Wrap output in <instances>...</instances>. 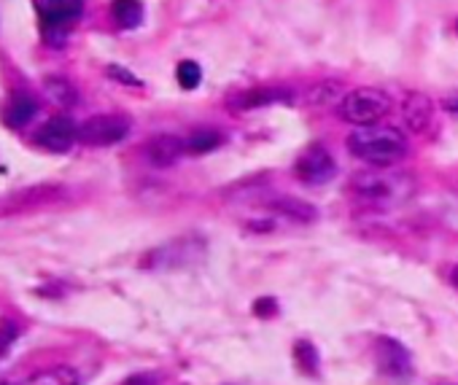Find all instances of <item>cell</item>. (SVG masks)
Listing matches in <instances>:
<instances>
[{
  "label": "cell",
  "instance_id": "obj_25",
  "mask_svg": "<svg viewBox=\"0 0 458 385\" xmlns=\"http://www.w3.org/2000/svg\"><path fill=\"white\" fill-rule=\"evenodd\" d=\"M450 280H453V285H458V264L453 267V272H450Z\"/></svg>",
  "mask_w": 458,
  "mask_h": 385
},
{
  "label": "cell",
  "instance_id": "obj_2",
  "mask_svg": "<svg viewBox=\"0 0 458 385\" xmlns=\"http://www.w3.org/2000/svg\"><path fill=\"white\" fill-rule=\"evenodd\" d=\"M350 188L356 191L358 197L370 200V203H378V205H399V203H405L413 195L415 180L407 172L381 167V170L356 172L350 178Z\"/></svg>",
  "mask_w": 458,
  "mask_h": 385
},
{
  "label": "cell",
  "instance_id": "obj_23",
  "mask_svg": "<svg viewBox=\"0 0 458 385\" xmlns=\"http://www.w3.org/2000/svg\"><path fill=\"white\" fill-rule=\"evenodd\" d=\"M122 385H157V377L154 374H133Z\"/></svg>",
  "mask_w": 458,
  "mask_h": 385
},
{
  "label": "cell",
  "instance_id": "obj_3",
  "mask_svg": "<svg viewBox=\"0 0 458 385\" xmlns=\"http://www.w3.org/2000/svg\"><path fill=\"white\" fill-rule=\"evenodd\" d=\"M391 111V98L378 86H358L342 94L337 114L353 127H373Z\"/></svg>",
  "mask_w": 458,
  "mask_h": 385
},
{
  "label": "cell",
  "instance_id": "obj_11",
  "mask_svg": "<svg viewBox=\"0 0 458 385\" xmlns=\"http://www.w3.org/2000/svg\"><path fill=\"white\" fill-rule=\"evenodd\" d=\"M405 122L413 132H423L431 122V114H434V103L426 98V94L415 92V94H407V100H405Z\"/></svg>",
  "mask_w": 458,
  "mask_h": 385
},
{
  "label": "cell",
  "instance_id": "obj_7",
  "mask_svg": "<svg viewBox=\"0 0 458 385\" xmlns=\"http://www.w3.org/2000/svg\"><path fill=\"white\" fill-rule=\"evenodd\" d=\"M76 140H78V127H76L73 119H68V116H54V119H49V122L38 130V135H36V143H38L41 148H46V151H54V154L68 151Z\"/></svg>",
  "mask_w": 458,
  "mask_h": 385
},
{
  "label": "cell",
  "instance_id": "obj_24",
  "mask_svg": "<svg viewBox=\"0 0 458 385\" xmlns=\"http://www.w3.org/2000/svg\"><path fill=\"white\" fill-rule=\"evenodd\" d=\"M442 106H445L447 111H458V94H447V98L442 100Z\"/></svg>",
  "mask_w": 458,
  "mask_h": 385
},
{
  "label": "cell",
  "instance_id": "obj_10",
  "mask_svg": "<svg viewBox=\"0 0 458 385\" xmlns=\"http://www.w3.org/2000/svg\"><path fill=\"white\" fill-rule=\"evenodd\" d=\"M292 94L286 89H275V86H259L251 92H243L237 98V108L235 111H253V108H264L269 103H289Z\"/></svg>",
  "mask_w": 458,
  "mask_h": 385
},
{
  "label": "cell",
  "instance_id": "obj_19",
  "mask_svg": "<svg viewBox=\"0 0 458 385\" xmlns=\"http://www.w3.org/2000/svg\"><path fill=\"white\" fill-rule=\"evenodd\" d=\"M175 76H178V84H181L183 89H195V86H200V81H203V70H200V65L192 62V60H183V62L178 65Z\"/></svg>",
  "mask_w": 458,
  "mask_h": 385
},
{
  "label": "cell",
  "instance_id": "obj_16",
  "mask_svg": "<svg viewBox=\"0 0 458 385\" xmlns=\"http://www.w3.org/2000/svg\"><path fill=\"white\" fill-rule=\"evenodd\" d=\"M111 14L122 28H138L143 22V6L138 0H114Z\"/></svg>",
  "mask_w": 458,
  "mask_h": 385
},
{
  "label": "cell",
  "instance_id": "obj_12",
  "mask_svg": "<svg viewBox=\"0 0 458 385\" xmlns=\"http://www.w3.org/2000/svg\"><path fill=\"white\" fill-rule=\"evenodd\" d=\"M264 205H267L272 213L286 216V219L300 221V224H305V221H316V219H318V211H316L310 203L297 200V197H272V200H267Z\"/></svg>",
  "mask_w": 458,
  "mask_h": 385
},
{
  "label": "cell",
  "instance_id": "obj_18",
  "mask_svg": "<svg viewBox=\"0 0 458 385\" xmlns=\"http://www.w3.org/2000/svg\"><path fill=\"white\" fill-rule=\"evenodd\" d=\"M294 361H297V366L302 369V372H308V374H318V350L310 345V342H305V340H300L297 345H294Z\"/></svg>",
  "mask_w": 458,
  "mask_h": 385
},
{
  "label": "cell",
  "instance_id": "obj_13",
  "mask_svg": "<svg viewBox=\"0 0 458 385\" xmlns=\"http://www.w3.org/2000/svg\"><path fill=\"white\" fill-rule=\"evenodd\" d=\"M36 111H38V106L30 94H14L6 106V111H4V122L9 127H25L36 116Z\"/></svg>",
  "mask_w": 458,
  "mask_h": 385
},
{
  "label": "cell",
  "instance_id": "obj_1",
  "mask_svg": "<svg viewBox=\"0 0 458 385\" xmlns=\"http://www.w3.org/2000/svg\"><path fill=\"white\" fill-rule=\"evenodd\" d=\"M348 148L353 156L373 167H394L407 156V138L394 127H358L348 135Z\"/></svg>",
  "mask_w": 458,
  "mask_h": 385
},
{
  "label": "cell",
  "instance_id": "obj_22",
  "mask_svg": "<svg viewBox=\"0 0 458 385\" xmlns=\"http://www.w3.org/2000/svg\"><path fill=\"white\" fill-rule=\"evenodd\" d=\"M253 313H256V316H261V318L272 316V313H275V300H256Z\"/></svg>",
  "mask_w": 458,
  "mask_h": 385
},
{
  "label": "cell",
  "instance_id": "obj_15",
  "mask_svg": "<svg viewBox=\"0 0 458 385\" xmlns=\"http://www.w3.org/2000/svg\"><path fill=\"white\" fill-rule=\"evenodd\" d=\"M22 385H78V372L73 366H52L46 372L33 374Z\"/></svg>",
  "mask_w": 458,
  "mask_h": 385
},
{
  "label": "cell",
  "instance_id": "obj_4",
  "mask_svg": "<svg viewBox=\"0 0 458 385\" xmlns=\"http://www.w3.org/2000/svg\"><path fill=\"white\" fill-rule=\"evenodd\" d=\"M130 135V119L119 114L92 116L78 127V143L84 146H114Z\"/></svg>",
  "mask_w": 458,
  "mask_h": 385
},
{
  "label": "cell",
  "instance_id": "obj_9",
  "mask_svg": "<svg viewBox=\"0 0 458 385\" xmlns=\"http://www.w3.org/2000/svg\"><path fill=\"white\" fill-rule=\"evenodd\" d=\"M183 154H187V140H181L175 135H157L146 143V156L157 167H170Z\"/></svg>",
  "mask_w": 458,
  "mask_h": 385
},
{
  "label": "cell",
  "instance_id": "obj_21",
  "mask_svg": "<svg viewBox=\"0 0 458 385\" xmlns=\"http://www.w3.org/2000/svg\"><path fill=\"white\" fill-rule=\"evenodd\" d=\"M108 76L117 78V81H122V84H130V86H143L141 78L133 76V73H130L127 68H122V65H108Z\"/></svg>",
  "mask_w": 458,
  "mask_h": 385
},
{
  "label": "cell",
  "instance_id": "obj_17",
  "mask_svg": "<svg viewBox=\"0 0 458 385\" xmlns=\"http://www.w3.org/2000/svg\"><path fill=\"white\" fill-rule=\"evenodd\" d=\"M221 146V135L216 130H195L187 138V154H211Z\"/></svg>",
  "mask_w": 458,
  "mask_h": 385
},
{
  "label": "cell",
  "instance_id": "obj_6",
  "mask_svg": "<svg viewBox=\"0 0 458 385\" xmlns=\"http://www.w3.org/2000/svg\"><path fill=\"white\" fill-rule=\"evenodd\" d=\"M375 364L391 380H407L413 374V356H410V350L402 342L391 340V337H381L378 340V345H375Z\"/></svg>",
  "mask_w": 458,
  "mask_h": 385
},
{
  "label": "cell",
  "instance_id": "obj_8",
  "mask_svg": "<svg viewBox=\"0 0 458 385\" xmlns=\"http://www.w3.org/2000/svg\"><path fill=\"white\" fill-rule=\"evenodd\" d=\"M36 9H38L44 28L57 30V28H65L73 20H78L84 12V4L81 0H36Z\"/></svg>",
  "mask_w": 458,
  "mask_h": 385
},
{
  "label": "cell",
  "instance_id": "obj_14",
  "mask_svg": "<svg viewBox=\"0 0 458 385\" xmlns=\"http://www.w3.org/2000/svg\"><path fill=\"white\" fill-rule=\"evenodd\" d=\"M44 92H46V98H49L54 106H60V108H70V106H76V100H78L76 86H73L70 81H65V78H57V76H49V78L44 81Z\"/></svg>",
  "mask_w": 458,
  "mask_h": 385
},
{
  "label": "cell",
  "instance_id": "obj_5",
  "mask_svg": "<svg viewBox=\"0 0 458 385\" xmlns=\"http://www.w3.org/2000/svg\"><path fill=\"white\" fill-rule=\"evenodd\" d=\"M294 175L308 186H321V183H326V180H332L337 175V162L324 146L313 143L294 162Z\"/></svg>",
  "mask_w": 458,
  "mask_h": 385
},
{
  "label": "cell",
  "instance_id": "obj_20",
  "mask_svg": "<svg viewBox=\"0 0 458 385\" xmlns=\"http://www.w3.org/2000/svg\"><path fill=\"white\" fill-rule=\"evenodd\" d=\"M17 337H20V324L17 321H12V318L0 321V358H4L12 350V345L17 342Z\"/></svg>",
  "mask_w": 458,
  "mask_h": 385
}]
</instances>
